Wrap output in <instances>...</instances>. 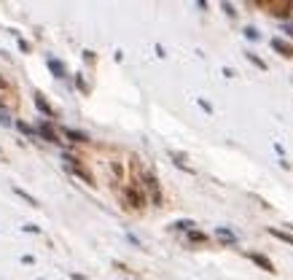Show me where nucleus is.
<instances>
[{"mask_svg":"<svg viewBox=\"0 0 293 280\" xmlns=\"http://www.w3.org/2000/svg\"><path fill=\"white\" fill-rule=\"evenodd\" d=\"M46 68L54 73V78H68V70H65V65L57 57H46Z\"/></svg>","mask_w":293,"mask_h":280,"instance_id":"obj_7","label":"nucleus"},{"mask_svg":"<svg viewBox=\"0 0 293 280\" xmlns=\"http://www.w3.org/2000/svg\"><path fill=\"white\" fill-rule=\"evenodd\" d=\"M76 86H78V89H81V92H86V84H84V76H81V73H78V76H76Z\"/></svg>","mask_w":293,"mask_h":280,"instance_id":"obj_21","label":"nucleus"},{"mask_svg":"<svg viewBox=\"0 0 293 280\" xmlns=\"http://www.w3.org/2000/svg\"><path fill=\"white\" fill-rule=\"evenodd\" d=\"M245 57H248V59H250L253 65H256L258 70H266V62H264V59L258 57V54H253V51H245Z\"/></svg>","mask_w":293,"mask_h":280,"instance_id":"obj_15","label":"nucleus"},{"mask_svg":"<svg viewBox=\"0 0 293 280\" xmlns=\"http://www.w3.org/2000/svg\"><path fill=\"white\" fill-rule=\"evenodd\" d=\"M196 103H199V108H202L204 113H210V116H212V105L207 103V100H204V97H199V100H196Z\"/></svg>","mask_w":293,"mask_h":280,"instance_id":"obj_19","label":"nucleus"},{"mask_svg":"<svg viewBox=\"0 0 293 280\" xmlns=\"http://www.w3.org/2000/svg\"><path fill=\"white\" fill-rule=\"evenodd\" d=\"M291 229H293V224H291Z\"/></svg>","mask_w":293,"mask_h":280,"instance_id":"obj_26","label":"nucleus"},{"mask_svg":"<svg viewBox=\"0 0 293 280\" xmlns=\"http://www.w3.org/2000/svg\"><path fill=\"white\" fill-rule=\"evenodd\" d=\"M186 237H189V243H207V235H204V232H199L196 226L186 232Z\"/></svg>","mask_w":293,"mask_h":280,"instance_id":"obj_12","label":"nucleus"},{"mask_svg":"<svg viewBox=\"0 0 293 280\" xmlns=\"http://www.w3.org/2000/svg\"><path fill=\"white\" fill-rule=\"evenodd\" d=\"M269 43H272V49H275L280 57H293V46L288 41H283V38H272Z\"/></svg>","mask_w":293,"mask_h":280,"instance_id":"obj_8","label":"nucleus"},{"mask_svg":"<svg viewBox=\"0 0 293 280\" xmlns=\"http://www.w3.org/2000/svg\"><path fill=\"white\" fill-rule=\"evenodd\" d=\"M221 8L226 11V16H231V19L237 16V11H234V5H231V3H221Z\"/></svg>","mask_w":293,"mask_h":280,"instance_id":"obj_20","label":"nucleus"},{"mask_svg":"<svg viewBox=\"0 0 293 280\" xmlns=\"http://www.w3.org/2000/svg\"><path fill=\"white\" fill-rule=\"evenodd\" d=\"M280 30H283V32H285V35H288V38H293V22H291V19H285V22L280 24Z\"/></svg>","mask_w":293,"mask_h":280,"instance_id":"obj_18","label":"nucleus"},{"mask_svg":"<svg viewBox=\"0 0 293 280\" xmlns=\"http://www.w3.org/2000/svg\"><path fill=\"white\" fill-rule=\"evenodd\" d=\"M19 49H22V51H30V43H27V41H22V38H19Z\"/></svg>","mask_w":293,"mask_h":280,"instance_id":"obj_24","label":"nucleus"},{"mask_svg":"<svg viewBox=\"0 0 293 280\" xmlns=\"http://www.w3.org/2000/svg\"><path fill=\"white\" fill-rule=\"evenodd\" d=\"M14 194H16V197H22V199H24V202H27V205H32V208H38V199L32 197V194H27V191H24V189H19V186H14Z\"/></svg>","mask_w":293,"mask_h":280,"instance_id":"obj_13","label":"nucleus"},{"mask_svg":"<svg viewBox=\"0 0 293 280\" xmlns=\"http://www.w3.org/2000/svg\"><path fill=\"white\" fill-rule=\"evenodd\" d=\"M16 130L22 132V135L32 138V140H35V138H41V135H38V130H32V127H30V124H24V122H16Z\"/></svg>","mask_w":293,"mask_h":280,"instance_id":"obj_14","label":"nucleus"},{"mask_svg":"<svg viewBox=\"0 0 293 280\" xmlns=\"http://www.w3.org/2000/svg\"><path fill=\"white\" fill-rule=\"evenodd\" d=\"M38 135H41L43 140H49V143H54V145L62 143V140H59V135H57V130L51 127V122H46V119H41V122H38Z\"/></svg>","mask_w":293,"mask_h":280,"instance_id":"obj_3","label":"nucleus"},{"mask_svg":"<svg viewBox=\"0 0 293 280\" xmlns=\"http://www.w3.org/2000/svg\"><path fill=\"white\" fill-rule=\"evenodd\" d=\"M172 226H175L178 232H189V229H194L196 224H194V221H189V218H183V221H175Z\"/></svg>","mask_w":293,"mask_h":280,"instance_id":"obj_16","label":"nucleus"},{"mask_svg":"<svg viewBox=\"0 0 293 280\" xmlns=\"http://www.w3.org/2000/svg\"><path fill=\"white\" fill-rule=\"evenodd\" d=\"M59 132H62L68 140H73V143H89V135H86V132L73 130V127H59Z\"/></svg>","mask_w":293,"mask_h":280,"instance_id":"obj_6","label":"nucleus"},{"mask_svg":"<svg viewBox=\"0 0 293 280\" xmlns=\"http://www.w3.org/2000/svg\"><path fill=\"white\" fill-rule=\"evenodd\" d=\"M269 235L277 237V240H283V243H288L293 248V235H291V232H283V229H277V226H269Z\"/></svg>","mask_w":293,"mask_h":280,"instance_id":"obj_11","label":"nucleus"},{"mask_svg":"<svg viewBox=\"0 0 293 280\" xmlns=\"http://www.w3.org/2000/svg\"><path fill=\"white\" fill-rule=\"evenodd\" d=\"M24 232H30V235H38L41 229H38V226H32V224H24Z\"/></svg>","mask_w":293,"mask_h":280,"instance_id":"obj_23","label":"nucleus"},{"mask_svg":"<svg viewBox=\"0 0 293 280\" xmlns=\"http://www.w3.org/2000/svg\"><path fill=\"white\" fill-rule=\"evenodd\" d=\"M35 105H38V111H41V113H46V116H49V119H54V116H57V111L51 108L49 103H46L41 92H35Z\"/></svg>","mask_w":293,"mask_h":280,"instance_id":"obj_10","label":"nucleus"},{"mask_svg":"<svg viewBox=\"0 0 293 280\" xmlns=\"http://www.w3.org/2000/svg\"><path fill=\"white\" fill-rule=\"evenodd\" d=\"M248 259H250V262H253V264H258V267H261V270H266V272H272V275H275V272H277V270H275V264H272V262H269V259H266V256H264V253H256V251H248Z\"/></svg>","mask_w":293,"mask_h":280,"instance_id":"obj_5","label":"nucleus"},{"mask_svg":"<svg viewBox=\"0 0 293 280\" xmlns=\"http://www.w3.org/2000/svg\"><path fill=\"white\" fill-rule=\"evenodd\" d=\"M196 3H199V8H202V11H207V0H196Z\"/></svg>","mask_w":293,"mask_h":280,"instance_id":"obj_25","label":"nucleus"},{"mask_svg":"<svg viewBox=\"0 0 293 280\" xmlns=\"http://www.w3.org/2000/svg\"><path fill=\"white\" fill-rule=\"evenodd\" d=\"M143 186H145V191H148V199H151V202H154V205H162V186H159V178H156L151 170L143 172Z\"/></svg>","mask_w":293,"mask_h":280,"instance_id":"obj_2","label":"nucleus"},{"mask_svg":"<svg viewBox=\"0 0 293 280\" xmlns=\"http://www.w3.org/2000/svg\"><path fill=\"white\" fill-rule=\"evenodd\" d=\"M0 124H3V127L11 124V119H8V113H5V111H0Z\"/></svg>","mask_w":293,"mask_h":280,"instance_id":"obj_22","label":"nucleus"},{"mask_svg":"<svg viewBox=\"0 0 293 280\" xmlns=\"http://www.w3.org/2000/svg\"><path fill=\"white\" fill-rule=\"evenodd\" d=\"M121 199L129 210H143L148 205V191H145L143 181H129L121 191Z\"/></svg>","mask_w":293,"mask_h":280,"instance_id":"obj_1","label":"nucleus"},{"mask_svg":"<svg viewBox=\"0 0 293 280\" xmlns=\"http://www.w3.org/2000/svg\"><path fill=\"white\" fill-rule=\"evenodd\" d=\"M215 237L221 240V243H226V245H237V235L229 229V226H218V229H215Z\"/></svg>","mask_w":293,"mask_h":280,"instance_id":"obj_9","label":"nucleus"},{"mask_svg":"<svg viewBox=\"0 0 293 280\" xmlns=\"http://www.w3.org/2000/svg\"><path fill=\"white\" fill-rule=\"evenodd\" d=\"M65 167H68V170H73L78 178H84L86 183H95V178H92V172H86V170L81 167V164H78V159H76V156L65 154Z\"/></svg>","mask_w":293,"mask_h":280,"instance_id":"obj_4","label":"nucleus"},{"mask_svg":"<svg viewBox=\"0 0 293 280\" xmlns=\"http://www.w3.org/2000/svg\"><path fill=\"white\" fill-rule=\"evenodd\" d=\"M242 35L248 38V41H258V38H261V35H258V30H256V27H250V24L242 30Z\"/></svg>","mask_w":293,"mask_h":280,"instance_id":"obj_17","label":"nucleus"}]
</instances>
